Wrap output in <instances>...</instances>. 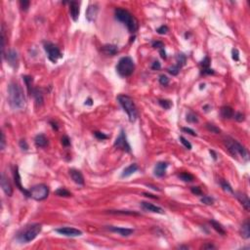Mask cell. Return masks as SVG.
I'll return each mask as SVG.
<instances>
[{"label":"cell","mask_w":250,"mask_h":250,"mask_svg":"<svg viewBox=\"0 0 250 250\" xmlns=\"http://www.w3.org/2000/svg\"><path fill=\"white\" fill-rule=\"evenodd\" d=\"M8 103L13 109L25 108L26 98L22 87L16 82H11L8 86Z\"/></svg>","instance_id":"obj_1"},{"label":"cell","mask_w":250,"mask_h":250,"mask_svg":"<svg viewBox=\"0 0 250 250\" xmlns=\"http://www.w3.org/2000/svg\"><path fill=\"white\" fill-rule=\"evenodd\" d=\"M115 18L121 23L126 25L130 33H135L138 30V21L129 11L122 8H116L114 11Z\"/></svg>","instance_id":"obj_2"},{"label":"cell","mask_w":250,"mask_h":250,"mask_svg":"<svg viewBox=\"0 0 250 250\" xmlns=\"http://www.w3.org/2000/svg\"><path fill=\"white\" fill-rule=\"evenodd\" d=\"M117 101L120 104L122 109L128 114L129 120L131 122H134L138 117V110L133 99L127 95H119L117 97Z\"/></svg>","instance_id":"obj_3"},{"label":"cell","mask_w":250,"mask_h":250,"mask_svg":"<svg viewBox=\"0 0 250 250\" xmlns=\"http://www.w3.org/2000/svg\"><path fill=\"white\" fill-rule=\"evenodd\" d=\"M42 230V226L41 224H31L30 226H27L25 228V230L22 232V234L18 236V240L21 242L27 243L32 241L34 238L40 234V232Z\"/></svg>","instance_id":"obj_4"},{"label":"cell","mask_w":250,"mask_h":250,"mask_svg":"<svg viewBox=\"0 0 250 250\" xmlns=\"http://www.w3.org/2000/svg\"><path fill=\"white\" fill-rule=\"evenodd\" d=\"M116 70L120 76L127 77L130 76L135 70V64L130 57H123L119 60L116 65Z\"/></svg>","instance_id":"obj_5"},{"label":"cell","mask_w":250,"mask_h":250,"mask_svg":"<svg viewBox=\"0 0 250 250\" xmlns=\"http://www.w3.org/2000/svg\"><path fill=\"white\" fill-rule=\"evenodd\" d=\"M29 192L30 197H32L35 200H44L49 196V188L44 184L33 186L30 188Z\"/></svg>","instance_id":"obj_6"},{"label":"cell","mask_w":250,"mask_h":250,"mask_svg":"<svg viewBox=\"0 0 250 250\" xmlns=\"http://www.w3.org/2000/svg\"><path fill=\"white\" fill-rule=\"evenodd\" d=\"M44 49H45V51L48 55L49 60L51 61L52 63H57V61L63 57L59 47L51 42H46L44 44Z\"/></svg>","instance_id":"obj_7"},{"label":"cell","mask_w":250,"mask_h":250,"mask_svg":"<svg viewBox=\"0 0 250 250\" xmlns=\"http://www.w3.org/2000/svg\"><path fill=\"white\" fill-rule=\"evenodd\" d=\"M114 147L116 149H121V151H124V152H127V153L131 152V147L129 145L128 141H127V138H126L124 130L120 131L119 136L116 138V140L114 142Z\"/></svg>","instance_id":"obj_8"},{"label":"cell","mask_w":250,"mask_h":250,"mask_svg":"<svg viewBox=\"0 0 250 250\" xmlns=\"http://www.w3.org/2000/svg\"><path fill=\"white\" fill-rule=\"evenodd\" d=\"M56 232L60 235H63L65 236H70V237H75V236H82V232L80 230H77V229L70 228V227L59 228V229H56Z\"/></svg>","instance_id":"obj_9"},{"label":"cell","mask_w":250,"mask_h":250,"mask_svg":"<svg viewBox=\"0 0 250 250\" xmlns=\"http://www.w3.org/2000/svg\"><path fill=\"white\" fill-rule=\"evenodd\" d=\"M107 229L113 232H116L122 236H130L133 235L134 230L129 228H121V227H114V226H107Z\"/></svg>","instance_id":"obj_10"},{"label":"cell","mask_w":250,"mask_h":250,"mask_svg":"<svg viewBox=\"0 0 250 250\" xmlns=\"http://www.w3.org/2000/svg\"><path fill=\"white\" fill-rule=\"evenodd\" d=\"M0 184H1V188L3 192H5V194L8 196H11L13 194V188L11 183L9 181L8 178L5 176L4 174L1 175V180H0Z\"/></svg>","instance_id":"obj_11"},{"label":"cell","mask_w":250,"mask_h":250,"mask_svg":"<svg viewBox=\"0 0 250 250\" xmlns=\"http://www.w3.org/2000/svg\"><path fill=\"white\" fill-rule=\"evenodd\" d=\"M14 181H15V184H16L17 188H18L20 191H22V192H23L26 196L30 197L29 190H26V188H24L23 186H22V181H21V176H20V173H19L18 166H15V168H14Z\"/></svg>","instance_id":"obj_12"},{"label":"cell","mask_w":250,"mask_h":250,"mask_svg":"<svg viewBox=\"0 0 250 250\" xmlns=\"http://www.w3.org/2000/svg\"><path fill=\"white\" fill-rule=\"evenodd\" d=\"M6 60H7L8 64L12 66V68H14V69L18 68L19 55H18V53H17V51H15V50H10V51H8L6 54Z\"/></svg>","instance_id":"obj_13"},{"label":"cell","mask_w":250,"mask_h":250,"mask_svg":"<svg viewBox=\"0 0 250 250\" xmlns=\"http://www.w3.org/2000/svg\"><path fill=\"white\" fill-rule=\"evenodd\" d=\"M98 12H99V8H98L97 4L89 5L87 8V11H86V19L88 20V22L95 21L97 16H98Z\"/></svg>","instance_id":"obj_14"},{"label":"cell","mask_w":250,"mask_h":250,"mask_svg":"<svg viewBox=\"0 0 250 250\" xmlns=\"http://www.w3.org/2000/svg\"><path fill=\"white\" fill-rule=\"evenodd\" d=\"M79 13H80L79 3L76 2V1H71L69 3V14H70L71 19H73L74 22H76L77 20H78Z\"/></svg>","instance_id":"obj_15"},{"label":"cell","mask_w":250,"mask_h":250,"mask_svg":"<svg viewBox=\"0 0 250 250\" xmlns=\"http://www.w3.org/2000/svg\"><path fill=\"white\" fill-rule=\"evenodd\" d=\"M69 175L73 181L77 185H84V177L82 173L77 169H69Z\"/></svg>","instance_id":"obj_16"},{"label":"cell","mask_w":250,"mask_h":250,"mask_svg":"<svg viewBox=\"0 0 250 250\" xmlns=\"http://www.w3.org/2000/svg\"><path fill=\"white\" fill-rule=\"evenodd\" d=\"M141 205L142 207L147 210V211H149V212H153V213H157V214H164V210L159 207V206H157V205H154L153 203H149V202H146V201H142L141 202Z\"/></svg>","instance_id":"obj_17"},{"label":"cell","mask_w":250,"mask_h":250,"mask_svg":"<svg viewBox=\"0 0 250 250\" xmlns=\"http://www.w3.org/2000/svg\"><path fill=\"white\" fill-rule=\"evenodd\" d=\"M235 194H236V197L237 198V200L242 204V206L245 208V210L249 211L250 210V200L248 198V196H246L245 193L241 192H237Z\"/></svg>","instance_id":"obj_18"},{"label":"cell","mask_w":250,"mask_h":250,"mask_svg":"<svg viewBox=\"0 0 250 250\" xmlns=\"http://www.w3.org/2000/svg\"><path fill=\"white\" fill-rule=\"evenodd\" d=\"M168 167V164L166 162H158L157 163L153 170V173L157 177H163L165 175L166 169Z\"/></svg>","instance_id":"obj_19"},{"label":"cell","mask_w":250,"mask_h":250,"mask_svg":"<svg viewBox=\"0 0 250 250\" xmlns=\"http://www.w3.org/2000/svg\"><path fill=\"white\" fill-rule=\"evenodd\" d=\"M102 51L104 54L108 55V56H113L118 52V48L116 45H113V44H107L102 47Z\"/></svg>","instance_id":"obj_20"},{"label":"cell","mask_w":250,"mask_h":250,"mask_svg":"<svg viewBox=\"0 0 250 250\" xmlns=\"http://www.w3.org/2000/svg\"><path fill=\"white\" fill-rule=\"evenodd\" d=\"M34 143L37 148H45L48 145V139L44 134H39L35 137Z\"/></svg>","instance_id":"obj_21"},{"label":"cell","mask_w":250,"mask_h":250,"mask_svg":"<svg viewBox=\"0 0 250 250\" xmlns=\"http://www.w3.org/2000/svg\"><path fill=\"white\" fill-rule=\"evenodd\" d=\"M138 165L136 163H132L130 164L128 167H126L123 172H122V174H121V178H127V177H129L131 176L132 174H134L135 172L138 170Z\"/></svg>","instance_id":"obj_22"},{"label":"cell","mask_w":250,"mask_h":250,"mask_svg":"<svg viewBox=\"0 0 250 250\" xmlns=\"http://www.w3.org/2000/svg\"><path fill=\"white\" fill-rule=\"evenodd\" d=\"M221 115L223 118L230 119L232 117H234V115H235L234 109H232L231 107H229V105H225V107L221 109Z\"/></svg>","instance_id":"obj_23"},{"label":"cell","mask_w":250,"mask_h":250,"mask_svg":"<svg viewBox=\"0 0 250 250\" xmlns=\"http://www.w3.org/2000/svg\"><path fill=\"white\" fill-rule=\"evenodd\" d=\"M240 236L247 240V238L250 237V224H249V221L246 220L244 223L242 224L241 226V229H240Z\"/></svg>","instance_id":"obj_24"},{"label":"cell","mask_w":250,"mask_h":250,"mask_svg":"<svg viewBox=\"0 0 250 250\" xmlns=\"http://www.w3.org/2000/svg\"><path fill=\"white\" fill-rule=\"evenodd\" d=\"M30 95H32L35 99V102L37 105H41L43 104V95L39 89H33Z\"/></svg>","instance_id":"obj_25"},{"label":"cell","mask_w":250,"mask_h":250,"mask_svg":"<svg viewBox=\"0 0 250 250\" xmlns=\"http://www.w3.org/2000/svg\"><path fill=\"white\" fill-rule=\"evenodd\" d=\"M210 224L211 226H212L213 229L218 232L219 235H222V236H225L226 235V231L223 227H222V225L220 223H218L217 221H215V220H211L210 221Z\"/></svg>","instance_id":"obj_26"},{"label":"cell","mask_w":250,"mask_h":250,"mask_svg":"<svg viewBox=\"0 0 250 250\" xmlns=\"http://www.w3.org/2000/svg\"><path fill=\"white\" fill-rule=\"evenodd\" d=\"M186 61H187V58H186L185 55L183 54V53H179L176 56V64L175 65L179 66L180 69H182V66L185 65Z\"/></svg>","instance_id":"obj_27"},{"label":"cell","mask_w":250,"mask_h":250,"mask_svg":"<svg viewBox=\"0 0 250 250\" xmlns=\"http://www.w3.org/2000/svg\"><path fill=\"white\" fill-rule=\"evenodd\" d=\"M220 185H221L222 188L224 190V192H228V193H235V192H234V190H232V186H231L226 180H223V179H222V180L220 181Z\"/></svg>","instance_id":"obj_28"},{"label":"cell","mask_w":250,"mask_h":250,"mask_svg":"<svg viewBox=\"0 0 250 250\" xmlns=\"http://www.w3.org/2000/svg\"><path fill=\"white\" fill-rule=\"evenodd\" d=\"M109 213L112 214H122V215H135L138 216L140 215L139 213L135 212V211H130V210H109Z\"/></svg>","instance_id":"obj_29"},{"label":"cell","mask_w":250,"mask_h":250,"mask_svg":"<svg viewBox=\"0 0 250 250\" xmlns=\"http://www.w3.org/2000/svg\"><path fill=\"white\" fill-rule=\"evenodd\" d=\"M178 177H179L182 181L187 182V183L192 182V181L194 180V177H193L192 174L188 173V172H184V173H181V174H179V176H178Z\"/></svg>","instance_id":"obj_30"},{"label":"cell","mask_w":250,"mask_h":250,"mask_svg":"<svg viewBox=\"0 0 250 250\" xmlns=\"http://www.w3.org/2000/svg\"><path fill=\"white\" fill-rule=\"evenodd\" d=\"M23 78H24V81H25V83H26V87H27V91H29V93L30 94H31V92H32V82H33V79H32V77L31 76H29V75H25V76H23Z\"/></svg>","instance_id":"obj_31"},{"label":"cell","mask_w":250,"mask_h":250,"mask_svg":"<svg viewBox=\"0 0 250 250\" xmlns=\"http://www.w3.org/2000/svg\"><path fill=\"white\" fill-rule=\"evenodd\" d=\"M56 193V196H64V197H69V196H71V193L66 190L65 188H60L58 190L55 192Z\"/></svg>","instance_id":"obj_32"},{"label":"cell","mask_w":250,"mask_h":250,"mask_svg":"<svg viewBox=\"0 0 250 250\" xmlns=\"http://www.w3.org/2000/svg\"><path fill=\"white\" fill-rule=\"evenodd\" d=\"M5 45H6V37H5L4 27H1V52L3 58L5 57Z\"/></svg>","instance_id":"obj_33"},{"label":"cell","mask_w":250,"mask_h":250,"mask_svg":"<svg viewBox=\"0 0 250 250\" xmlns=\"http://www.w3.org/2000/svg\"><path fill=\"white\" fill-rule=\"evenodd\" d=\"M158 104L161 108H163L164 109H169L172 107V102L169 101V100H159Z\"/></svg>","instance_id":"obj_34"},{"label":"cell","mask_w":250,"mask_h":250,"mask_svg":"<svg viewBox=\"0 0 250 250\" xmlns=\"http://www.w3.org/2000/svg\"><path fill=\"white\" fill-rule=\"evenodd\" d=\"M186 119H187L188 122H190V123H197V122H198L197 116L193 113H188L187 114V118Z\"/></svg>","instance_id":"obj_35"},{"label":"cell","mask_w":250,"mask_h":250,"mask_svg":"<svg viewBox=\"0 0 250 250\" xmlns=\"http://www.w3.org/2000/svg\"><path fill=\"white\" fill-rule=\"evenodd\" d=\"M206 128H207L208 131L212 132V133H215V134H219V133L221 132L220 128H218L217 126L212 124V123H206Z\"/></svg>","instance_id":"obj_36"},{"label":"cell","mask_w":250,"mask_h":250,"mask_svg":"<svg viewBox=\"0 0 250 250\" xmlns=\"http://www.w3.org/2000/svg\"><path fill=\"white\" fill-rule=\"evenodd\" d=\"M201 202L205 205H212L214 203V198L211 197V196H204L201 197Z\"/></svg>","instance_id":"obj_37"},{"label":"cell","mask_w":250,"mask_h":250,"mask_svg":"<svg viewBox=\"0 0 250 250\" xmlns=\"http://www.w3.org/2000/svg\"><path fill=\"white\" fill-rule=\"evenodd\" d=\"M180 68L178 65H172V66H170V68L168 69V73H170V74H172V75H177L178 73H179V71H180Z\"/></svg>","instance_id":"obj_38"},{"label":"cell","mask_w":250,"mask_h":250,"mask_svg":"<svg viewBox=\"0 0 250 250\" xmlns=\"http://www.w3.org/2000/svg\"><path fill=\"white\" fill-rule=\"evenodd\" d=\"M159 83L163 86H167L169 84V78L165 74H161L159 76Z\"/></svg>","instance_id":"obj_39"},{"label":"cell","mask_w":250,"mask_h":250,"mask_svg":"<svg viewBox=\"0 0 250 250\" xmlns=\"http://www.w3.org/2000/svg\"><path fill=\"white\" fill-rule=\"evenodd\" d=\"M180 141H181V143L183 144V145H184V147L186 148V149H192V144L188 142L187 139H185L184 137L183 136H181L180 137Z\"/></svg>","instance_id":"obj_40"},{"label":"cell","mask_w":250,"mask_h":250,"mask_svg":"<svg viewBox=\"0 0 250 250\" xmlns=\"http://www.w3.org/2000/svg\"><path fill=\"white\" fill-rule=\"evenodd\" d=\"M168 30H169V29L167 26H161L157 30V32L158 33V34H166V33L168 32Z\"/></svg>","instance_id":"obj_41"},{"label":"cell","mask_w":250,"mask_h":250,"mask_svg":"<svg viewBox=\"0 0 250 250\" xmlns=\"http://www.w3.org/2000/svg\"><path fill=\"white\" fill-rule=\"evenodd\" d=\"M30 2L27 1V0H22V1H20L21 8L23 11H27V9H29V7H30Z\"/></svg>","instance_id":"obj_42"},{"label":"cell","mask_w":250,"mask_h":250,"mask_svg":"<svg viewBox=\"0 0 250 250\" xmlns=\"http://www.w3.org/2000/svg\"><path fill=\"white\" fill-rule=\"evenodd\" d=\"M94 135H95V137L97 139H99V140H105V139H108V135H105V133L103 132H99V131H96V132H94Z\"/></svg>","instance_id":"obj_43"},{"label":"cell","mask_w":250,"mask_h":250,"mask_svg":"<svg viewBox=\"0 0 250 250\" xmlns=\"http://www.w3.org/2000/svg\"><path fill=\"white\" fill-rule=\"evenodd\" d=\"M191 192L196 196H202V191L199 187H192L191 188Z\"/></svg>","instance_id":"obj_44"},{"label":"cell","mask_w":250,"mask_h":250,"mask_svg":"<svg viewBox=\"0 0 250 250\" xmlns=\"http://www.w3.org/2000/svg\"><path fill=\"white\" fill-rule=\"evenodd\" d=\"M19 146H20V148L23 149V151H27V149H29V145H27V143H26V140H21L20 141V143H19Z\"/></svg>","instance_id":"obj_45"},{"label":"cell","mask_w":250,"mask_h":250,"mask_svg":"<svg viewBox=\"0 0 250 250\" xmlns=\"http://www.w3.org/2000/svg\"><path fill=\"white\" fill-rule=\"evenodd\" d=\"M5 146H6V140H5V135L4 133L1 132V140H0V149H1V151L5 149Z\"/></svg>","instance_id":"obj_46"},{"label":"cell","mask_w":250,"mask_h":250,"mask_svg":"<svg viewBox=\"0 0 250 250\" xmlns=\"http://www.w3.org/2000/svg\"><path fill=\"white\" fill-rule=\"evenodd\" d=\"M153 47L157 48V49H164V44L161 41H153Z\"/></svg>","instance_id":"obj_47"},{"label":"cell","mask_w":250,"mask_h":250,"mask_svg":"<svg viewBox=\"0 0 250 250\" xmlns=\"http://www.w3.org/2000/svg\"><path fill=\"white\" fill-rule=\"evenodd\" d=\"M234 116H235V119L236 121H238V122H242L244 119H245V116H244V114L241 113H237Z\"/></svg>","instance_id":"obj_48"},{"label":"cell","mask_w":250,"mask_h":250,"mask_svg":"<svg viewBox=\"0 0 250 250\" xmlns=\"http://www.w3.org/2000/svg\"><path fill=\"white\" fill-rule=\"evenodd\" d=\"M201 65L203 69H208L210 65V59L208 57H205L204 60L201 62Z\"/></svg>","instance_id":"obj_49"},{"label":"cell","mask_w":250,"mask_h":250,"mask_svg":"<svg viewBox=\"0 0 250 250\" xmlns=\"http://www.w3.org/2000/svg\"><path fill=\"white\" fill-rule=\"evenodd\" d=\"M62 144H63V146L65 147H69L70 145V140H69V138L68 136H64L62 138Z\"/></svg>","instance_id":"obj_50"},{"label":"cell","mask_w":250,"mask_h":250,"mask_svg":"<svg viewBox=\"0 0 250 250\" xmlns=\"http://www.w3.org/2000/svg\"><path fill=\"white\" fill-rule=\"evenodd\" d=\"M182 130L184 131V132H186V133H188V134L192 135V136H196V133L194 132V131H193L192 129L188 128V127H183V128H182Z\"/></svg>","instance_id":"obj_51"},{"label":"cell","mask_w":250,"mask_h":250,"mask_svg":"<svg viewBox=\"0 0 250 250\" xmlns=\"http://www.w3.org/2000/svg\"><path fill=\"white\" fill-rule=\"evenodd\" d=\"M232 59H234L235 61H238L240 60V53H238V51L236 49H232Z\"/></svg>","instance_id":"obj_52"},{"label":"cell","mask_w":250,"mask_h":250,"mask_svg":"<svg viewBox=\"0 0 250 250\" xmlns=\"http://www.w3.org/2000/svg\"><path fill=\"white\" fill-rule=\"evenodd\" d=\"M160 68H161V65H160V63L158 62V61H154L153 65H152V69L153 70H158Z\"/></svg>","instance_id":"obj_53"},{"label":"cell","mask_w":250,"mask_h":250,"mask_svg":"<svg viewBox=\"0 0 250 250\" xmlns=\"http://www.w3.org/2000/svg\"><path fill=\"white\" fill-rule=\"evenodd\" d=\"M202 74H213L214 73V70L212 69H202V71H201Z\"/></svg>","instance_id":"obj_54"},{"label":"cell","mask_w":250,"mask_h":250,"mask_svg":"<svg viewBox=\"0 0 250 250\" xmlns=\"http://www.w3.org/2000/svg\"><path fill=\"white\" fill-rule=\"evenodd\" d=\"M203 249H214L215 246L213 245V244H211V243H208V244H205V245L202 246Z\"/></svg>","instance_id":"obj_55"},{"label":"cell","mask_w":250,"mask_h":250,"mask_svg":"<svg viewBox=\"0 0 250 250\" xmlns=\"http://www.w3.org/2000/svg\"><path fill=\"white\" fill-rule=\"evenodd\" d=\"M159 52H160V56H161V58H162V59H164V60H165L166 58H167V56H166V53H165V50H164V49H160V50H159Z\"/></svg>","instance_id":"obj_56"},{"label":"cell","mask_w":250,"mask_h":250,"mask_svg":"<svg viewBox=\"0 0 250 250\" xmlns=\"http://www.w3.org/2000/svg\"><path fill=\"white\" fill-rule=\"evenodd\" d=\"M144 196H147V197H151V198H157V196H153V194H152V193H148V192H145L144 193Z\"/></svg>","instance_id":"obj_57"},{"label":"cell","mask_w":250,"mask_h":250,"mask_svg":"<svg viewBox=\"0 0 250 250\" xmlns=\"http://www.w3.org/2000/svg\"><path fill=\"white\" fill-rule=\"evenodd\" d=\"M85 105H93V101L91 98H88L86 101H85Z\"/></svg>","instance_id":"obj_58"},{"label":"cell","mask_w":250,"mask_h":250,"mask_svg":"<svg viewBox=\"0 0 250 250\" xmlns=\"http://www.w3.org/2000/svg\"><path fill=\"white\" fill-rule=\"evenodd\" d=\"M50 124H52V127L53 128L55 129V130H58V126H57V124L55 123V122H53V121H50Z\"/></svg>","instance_id":"obj_59"},{"label":"cell","mask_w":250,"mask_h":250,"mask_svg":"<svg viewBox=\"0 0 250 250\" xmlns=\"http://www.w3.org/2000/svg\"><path fill=\"white\" fill-rule=\"evenodd\" d=\"M210 154H212V155H213L212 157H213V158H214L215 160L217 159V154H216V153H214V151H210Z\"/></svg>","instance_id":"obj_60"}]
</instances>
